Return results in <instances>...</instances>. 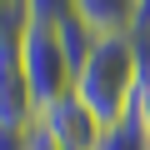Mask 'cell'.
<instances>
[{"mask_svg":"<svg viewBox=\"0 0 150 150\" xmlns=\"http://www.w3.org/2000/svg\"><path fill=\"white\" fill-rule=\"evenodd\" d=\"M30 135L40 140V150H100V140H105V130L95 125V115L75 95H60V100L40 105Z\"/></svg>","mask_w":150,"mask_h":150,"instance_id":"cell-3","label":"cell"},{"mask_svg":"<svg viewBox=\"0 0 150 150\" xmlns=\"http://www.w3.org/2000/svg\"><path fill=\"white\" fill-rule=\"evenodd\" d=\"M130 120H135V125L145 130V140H150V80H145V85L135 90V105H130Z\"/></svg>","mask_w":150,"mask_h":150,"instance_id":"cell-7","label":"cell"},{"mask_svg":"<svg viewBox=\"0 0 150 150\" xmlns=\"http://www.w3.org/2000/svg\"><path fill=\"white\" fill-rule=\"evenodd\" d=\"M75 15L95 40H120L135 25V0H75Z\"/></svg>","mask_w":150,"mask_h":150,"instance_id":"cell-5","label":"cell"},{"mask_svg":"<svg viewBox=\"0 0 150 150\" xmlns=\"http://www.w3.org/2000/svg\"><path fill=\"white\" fill-rule=\"evenodd\" d=\"M30 125H35V95L25 85L20 35H0V130L25 135Z\"/></svg>","mask_w":150,"mask_h":150,"instance_id":"cell-4","label":"cell"},{"mask_svg":"<svg viewBox=\"0 0 150 150\" xmlns=\"http://www.w3.org/2000/svg\"><path fill=\"white\" fill-rule=\"evenodd\" d=\"M20 65H25V85L35 95V110L75 90V65L60 45L55 20L45 15V0H25V25H20Z\"/></svg>","mask_w":150,"mask_h":150,"instance_id":"cell-2","label":"cell"},{"mask_svg":"<svg viewBox=\"0 0 150 150\" xmlns=\"http://www.w3.org/2000/svg\"><path fill=\"white\" fill-rule=\"evenodd\" d=\"M100 150H150V140H145V130H140L135 120H125V125H115V130H105V140H100Z\"/></svg>","mask_w":150,"mask_h":150,"instance_id":"cell-6","label":"cell"},{"mask_svg":"<svg viewBox=\"0 0 150 150\" xmlns=\"http://www.w3.org/2000/svg\"><path fill=\"white\" fill-rule=\"evenodd\" d=\"M135 90H140V75H135V55H130V40H95V50L80 60L75 70V100H80L100 130H115L130 120V105H135Z\"/></svg>","mask_w":150,"mask_h":150,"instance_id":"cell-1","label":"cell"}]
</instances>
